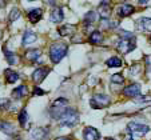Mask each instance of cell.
<instances>
[{
    "label": "cell",
    "instance_id": "4dcf8cb0",
    "mask_svg": "<svg viewBox=\"0 0 151 140\" xmlns=\"http://www.w3.org/2000/svg\"><path fill=\"white\" fill-rule=\"evenodd\" d=\"M56 140H70V137H67V136H62V137H56Z\"/></svg>",
    "mask_w": 151,
    "mask_h": 140
},
{
    "label": "cell",
    "instance_id": "f1b7e54d",
    "mask_svg": "<svg viewBox=\"0 0 151 140\" xmlns=\"http://www.w3.org/2000/svg\"><path fill=\"white\" fill-rule=\"evenodd\" d=\"M46 95V91H43L39 86H35L34 89H32V96H44Z\"/></svg>",
    "mask_w": 151,
    "mask_h": 140
},
{
    "label": "cell",
    "instance_id": "484cf974",
    "mask_svg": "<svg viewBox=\"0 0 151 140\" xmlns=\"http://www.w3.org/2000/svg\"><path fill=\"white\" fill-rule=\"evenodd\" d=\"M19 17H20V9L16 8V7H14V8L11 9V12H9L8 21H9V23H14V21H16Z\"/></svg>",
    "mask_w": 151,
    "mask_h": 140
},
{
    "label": "cell",
    "instance_id": "7a4b0ae2",
    "mask_svg": "<svg viewBox=\"0 0 151 140\" xmlns=\"http://www.w3.org/2000/svg\"><path fill=\"white\" fill-rule=\"evenodd\" d=\"M68 52V46L66 43H54L48 49V56H50V60L52 61V64H58L60 63V60L67 55Z\"/></svg>",
    "mask_w": 151,
    "mask_h": 140
},
{
    "label": "cell",
    "instance_id": "30bf717a",
    "mask_svg": "<svg viewBox=\"0 0 151 140\" xmlns=\"http://www.w3.org/2000/svg\"><path fill=\"white\" fill-rule=\"evenodd\" d=\"M134 11H135L134 6H131V4H122V6L118 7L116 14H118V16H120V17H127L131 14H134Z\"/></svg>",
    "mask_w": 151,
    "mask_h": 140
},
{
    "label": "cell",
    "instance_id": "6da1fadb",
    "mask_svg": "<svg viewBox=\"0 0 151 140\" xmlns=\"http://www.w3.org/2000/svg\"><path fill=\"white\" fill-rule=\"evenodd\" d=\"M58 123L62 127H67V128H72L79 123V112L72 107H67L62 115L58 119Z\"/></svg>",
    "mask_w": 151,
    "mask_h": 140
},
{
    "label": "cell",
    "instance_id": "d4e9b609",
    "mask_svg": "<svg viewBox=\"0 0 151 140\" xmlns=\"http://www.w3.org/2000/svg\"><path fill=\"white\" fill-rule=\"evenodd\" d=\"M106 64H107V67H110V68H111V67H120L122 66V60L118 56H112L106 61Z\"/></svg>",
    "mask_w": 151,
    "mask_h": 140
},
{
    "label": "cell",
    "instance_id": "e0dca14e",
    "mask_svg": "<svg viewBox=\"0 0 151 140\" xmlns=\"http://www.w3.org/2000/svg\"><path fill=\"white\" fill-rule=\"evenodd\" d=\"M137 28L143 32L151 31V19L150 17H140L137 20Z\"/></svg>",
    "mask_w": 151,
    "mask_h": 140
},
{
    "label": "cell",
    "instance_id": "d6986e66",
    "mask_svg": "<svg viewBox=\"0 0 151 140\" xmlns=\"http://www.w3.org/2000/svg\"><path fill=\"white\" fill-rule=\"evenodd\" d=\"M3 52H4V56H6V59H7L9 66H16V64L19 63V56H17L16 54L8 51L6 47H3Z\"/></svg>",
    "mask_w": 151,
    "mask_h": 140
},
{
    "label": "cell",
    "instance_id": "3957f363",
    "mask_svg": "<svg viewBox=\"0 0 151 140\" xmlns=\"http://www.w3.org/2000/svg\"><path fill=\"white\" fill-rule=\"evenodd\" d=\"M92 108H106L110 104V97L104 94H96L92 96V99L90 100Z\"/></svg>",
    "mask_w": 151,
    "mask_h": 140
},
{
    "label": "cell",
    "instance_id": "44dd1931",
    "mask_svg": "<svg viewBox=\"0 0 151 140\" xmlns=\"http://www.w3.org/2000/svg\"><path fill=\"white\" fill-rule=\"evenodd\" d=\"M4 75H6V81L8 84H14V83H16L17 80L20 79V75L17 74L16 71H12V69H6L4 71Z\"/></svg>",
    "mask_w": 151,
    "mask_h": 140
},
{
    "label": "cell",
    "instance_id": "7402d4cb",
    "mask_svg": "<svg viewBox=\"0 0 151 140\" xmlns=\"http://www.w3.org/2000/svg\"><path fill=\"white\" fill-rule=\"evenodd\" d=\"M88 41L91 44H100L103 41V35H102V32L100 31H92L91 32V35H90V37H88Z\"/></svg>",
    "mask_w": 151,
    "mask_h": 140
},
{
    "label": "cell",
    "instance_id": "83f0119b",
    "mask_svg": "<svg viewBox=\"0 0 151 140\" xmlns=\"http://www.w3.org/2000/svg\"><path fill=\"white\" fill-rule=\"evenodd\" d=\"M11 107V101L8 99H0V111H7Z\"/></svg>",
    "mask_w": 151,
    "mask_h": 140
},
{
    "label": "cell",
    "instance_id": "4fadbf2b",
    "mask_svg": "<svg viewBox=\"0 0 151 140\" xmlns=\"http://www.w3.org/2000/svg\"><path fill=\"white\" fill-rule=\"evenodd\" d=\"M27 92H28L27 86L26 84H22V86H17L16 88L11 92V96H12V99L19 100V99H23L24 96H27Z\"/></svg>",
    "mask_w": 151,
    "mask_h": 140
},
{
    "label": "cell",
    "instance_id": "7c38bea8",
    "mask_svg": "<svg viewBox=\"0 0 151 140\" xmlns=\"http://www.w3.org/2000/svg\"><path fill=\"white\" fill-rule=\"evenodd\" d=\"M27 16H28V20L32 24H36L43 16V9L42 8H32L27 12Z\"/></svg>",
    "mask_w": 151,
    "mask_h": 140
},
{
    "label": "cell",
    "instance_id": "8992f818",
    "mask_svg": "<svg viewBox=\"0 0 151 140\" xmlns=\"http://www.w3.org/2000/svg\"><path fill=\"white\" fill-rule=\"evenodd\" d=\"M118 49H119L122 54L131 52L132 49H135L134 39H120L119 41H118Z\"/></svg>",
    "mask_w": 151,
    "mask_h": 140
},
{
    "label": "cell",
    "instance_id": "cb8c5ba5",
    "mask_svg": "<svg viewBox=\"0 0 151 140\" xmlns=\"http://www.w3.org/2000/svg\"><path fill=\"white\" fill-rule=\"evenodd\" d=\"M17 120H19V124L22 128H24L27 124V121H28V112H27L26 108H23L22 111H20V114L17 115Z\"/></svg>",
    "mask_w": 151,
    "mask_h": 140
},
{
    "label": "cell",
    "instance_id": "ba28073f",
    "mask_svg": "<svg viewBox=\"0 0 151 140\" xmlns=\"http://www.w3.org/2000/svg\"><path fill=\"white\" fill-rule=\"evenodd\" d=\"M140 89H142L140 84H138V83L130 84V86H127L124 89H123V95H124V96H128V97H134V99H137L140 94Z\"/></svg>",
    "mask_w": 151,
    "mask_h": 140
},
{
    "label": "cell",
    "instance_id": "f546056e",
    "mask_svg": "<svg viewBox=\"0 0 151 140\" xmlns=\"http://www.w3.org/2000/svg\"><path fill=\"white\" fill-rule=\"evenodd\" d=\"M124 140H134V136H132V134H127V135H126Z\"/></svg>",
    "mask_w": 151,
    "mask_h": 140
},
{
    "label": "cell",
    "instance_id": "2e32d148",
    "mask_svg": "<svg viewBox=\"0 0 151 140\" xmlns=\"http://www.w3.org/2000/svg\"><path fill=\"white\" fill-rule=\"evenodd\" d=\"M0 132H3V134L8 135V136H12V135H15V132H16V128H15V126L12 123H9V121H1V120H0Z\"/></svg>",
    "mask_w": 151,
    "mask_h": 140
},
{
    "label": "cell",
    "instance_id": "d6a6232c",
    "mask_svg": "<svg viewBox=\"0 0 151 140\" xmlns=\"http://www.w3.org/2000/svg\"><path fill=\"white\" fill-rule=\"evenodd\" d=\"M17 140H20V139H17Z\"/></svg>",
    "mask_w": 151,
    "mask_h": 140
},
{
    "label": "cell",
    "instance_id": "ac0fdd59",
    "mask_svg": "<svg viewBox=\"0 0 151 140\" xmlns=\"http://www.w3.org/2000/svg\"><path fill=\"white\" fill-rule=\"evenodd\" d=\"M26 59H28L29 61H34V63H36L37 60H39V57L42 56V51H40L39 48H31V49H27L26 51Z\"/></svg>",
    "mask_w": 151,
    "mask_h": 140
},
{
    "label": "cell",
    "instance_id": "277c9868",
    "mask_svg": "<svg viewBox=\"0 0 151 140\" xmlns=\"http://www.w3.org/2000/svg\"><path fill=\"white\" fill-rule=\"evenodd\" d=\"M127 131L130 132V134L138 135V136H143V135H146L150 131V127L145 126V124H139V123H135V121H131V123H128V126H127Z\"/></svg>",
    "mask_w": 151,
    "mask_h": 140
},
{
    "label": "cell",
    "instance_id": "603a6c76",
    "mask_svg": "<svg viewBox=\"0 0 151 140\" xmlns=\"http://www.w3.org/2000/svg\"><path fill=\"white\" fill-rule=\"evenodd\" d=\"M84 26H92V24L96 21V12L95 11H90V12H87V15L84 16Z\"/></svg>",
    "mask_w": 151,
    "mask_h": 140
},
{
    "label": "cell",
    "instance_id": "8fae6325",
    "mask_svg": "<svg viewBox=\"0 0 151 140\" xmlns=\"http://www.w3.org/2000/svg\"><path fill=\"white\" fill-rule=\"evenodd\" d=\"M37 39V35L35 34L34 31H31V29H28V31H26L23 34V37H22V46H29V44L35 43Z\"/></svg>",
    "mask_w": 151,
    "mask_h": 140
},
{
    "label": "cell",
    "instance_id": "9a60e30c",
    "mask_svg": "<svg viewBox=\"0 0 151 140\" xmlns=\"http://www.w3.org/2000/svg\"><path fill=\"white\" fill-rule=\"evenodd\" d=\"M63 19H64V14H63V9H62V8L56 7V8H54V9L51 11V15H50V20H51L52 23L59 24L60 21H63Z\"/></svg>",
    "mask_w": 151,
    "mask_h": 140
},
{
    "label": "cell",
    "instance_id": "4316f807",
    "mask_svg": "<svg viewBox=\"0 0 151 140\" xmlns=\"http://www.w3.org/2000/svg\"><path fill=\"white\" fill-rule=\"evenodd\" d=\"M124 81V76L122 74H114L111 76V83L114 84H122Z\"/></svg>",
    "mask_w": 151,
    "mask_h": 140
},
{
    "label": "cell",
    "instance_id": "5b68a950",
    "mask_svg": "<svg viewBox=\"0 0 151 140\" xmlns=\"http://www.w3.org/2000/svg\"><path fill=\"white\" fill-rule=\"evenodd\" d=\"M51 72V69L47 68V67H39L32 72V80H34L36 84H40L43 80L47 77V75Z\"/></svg>",
    "mask_w": 151,
    "mask_h": 140
},
{
    "label": "cell",
    "instance_id": "1f68e13d",
    "mask_svg": "<svg viewBox=\"0 0 151 140\" xmlns=\"http://www.w3.org/2000/svg\"><path fill=\"white\" fill-rule=\"evenodd\" d=\"M106 140H114V139H112V137H109V139H106Z\"/></svg>",
    "mask_w": 151,
    "mask_h": 140
},
{
    "label": "cell",
    "instance_id": "52a82bcc",
    "mask_svg": "<svg viewBox=\"0 0 151 140\" xmlns=\"http://www.w3.org/2000/svg\"><path fill=\"white\" fill-rule=\"evenodd\" d=\"M29 135L34 140H47V137L50 135V129L44 128V127H36V128L31 129Z\"/></svg>",
    "mask_w": 151,
    "mask_h": 140
},
{
    "label": "cell",
    "instance_id": "9c48e42d",
    "mask_svg": "<svg viewBox=\"0 0 151 140\" xmlns=\"http://www.w3.org/2000/svg\"><path fill=\"white\" fill-rule=\"evenodd\" d=\"M99 131L94 127H86L83 131V139L84 140H99Z\"/></svg>",
    "mask_w": 151,
    "mask_h": 140
},
{
    "label": "cell",
    "instance_id": "ffe728a7",
    "mask_svg": "<svg viewBox=\"0 0 151 140\" xmlns=\"http://www.w3.org/2000/svg\"><path fill=\"white\" fill-rule=\"evenodd\" d=\"M98 14L102 17V20H107L110 16V4L107 1H102L99 6V9H98Z\"/></svg>",
    "mask_w": 151,
    "mask_h": 140
},
{
    "label": "cell",
    "instance_id": "5bb4252c",
    "mask_svg": "<svg viewBox=\"0 0 151 140\" xmlns=\"http://www.w3.org/2000/svg\"><path fill=\"white\" fill-rule=\"evenodd\" d=\"M58 34L60 36H71V35L76 34V26H74V24H64V26L59 27Z\"/></svg>",
    "mask_w": 151,
    "mask_h": 140
}]
</instances>
